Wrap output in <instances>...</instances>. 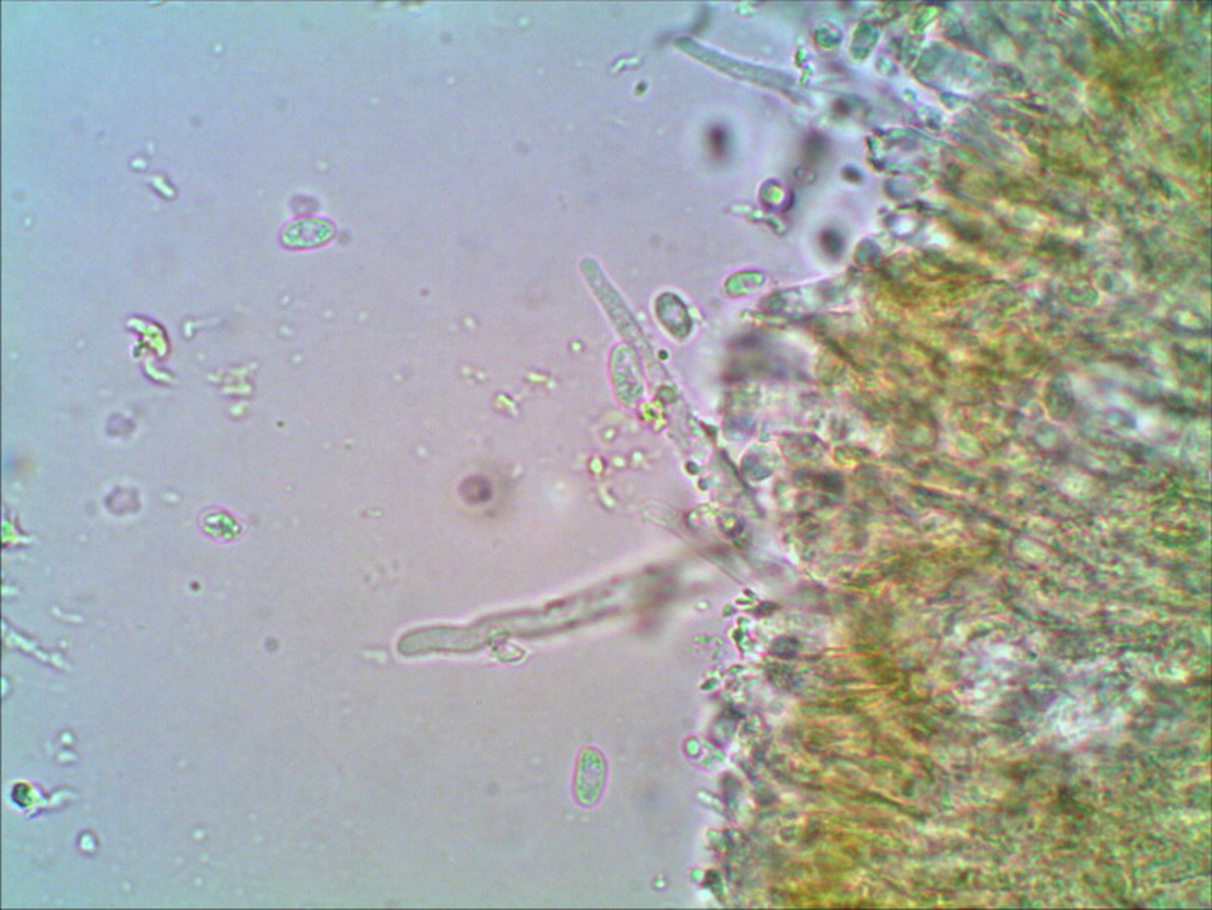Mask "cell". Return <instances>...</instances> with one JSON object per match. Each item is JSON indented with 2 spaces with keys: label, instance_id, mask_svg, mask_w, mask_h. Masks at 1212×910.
I'll return each instance as SVG.
<instances>
[{
  "label": "cell",
  "instance_id": "obj_1",
  "mask_svg": "<svg viewBox=\"0 0 1212 910\" xmlns=\"http://www.w3.org/2000/svg\"><path fill=\"white\" fill-rule=\"evenodd\" d=\"M607 781V761L596 749L580 753L575 776V797L583 806H593L602 795Z\"/></svg>",
  "mask_w": 1212,
  "mask_h": 910
}]
</instances>
